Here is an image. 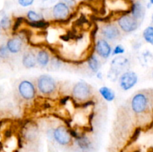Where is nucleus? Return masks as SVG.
Masks as SVG:
<instances>
[{
    "label": "nucleus",
    "mask_w": 153,
    "mask_h": 152,
    "mask_svg": "<svg viewBox=\"0 0 153 152\" xmlns=\"http://www.w3.org/2000/svg\"><path fill=\"white\" fill-rule=\"evenodd\" d=\"M149 104L148 97L144 93H137L134 95L131 100V109L135 113L140 114L146 110Z\"/></svg>",
    "instance_id": "obj_3"
},
{
    "label": "nucleus",
    "mask_w": 153,
    "mask_h": 152,
    "mask_svg": "<svg viewBox=\"0 0 153 152\" xmlns=\"http://www.w3.org/2000/svg\"><path fill=\"white\" fill-rule=\"evenodd\" d=\"M125 52V48L122 46V45H117L115 46L113 52H112V55H122Z\"/></svg>",
    "instance_id": "obj_24"
},
{
    "label": "nucleus",
    "mask_w": 153,
    "mask_h": 152,
    "mask_svg": "<svg viewBox=\"0 0 153 152\" xmlns=\"http://www.w3.org/2000/svg\"><path fill=\"white\" fill-rule=\"evenodd\" d=\"M18 91L23 99L31 100L34 98L36 95L35 87L34 84L29 80H22L18 86Z\"/></svg>",
    "instance_id": "obj_7"
},
{
    "label": "nucleus",
    "mask_w": 153,
    "mask_h": 152,
    "mask_svg": "<svg viewBox=\"0 0 153 152\" xmlns=\"http://www.w3.org/2000/svg\"><path fill=\"white\" fill-rule=\"evenodd\" d=\"M0 26L2 30H7L11 26V21L7 16H4L0 20Z\"/></svg>",
    "instance_id": "obj_21"
},
{
    "label": "nucleus",
    "mask_w": 153,
    "mask_h": 152,
    "mask_svg": "<svg viewBox=\"0 0 153 152\" xmlns=\"http://www.w3.org/2000/svg\"><path fill=\"white\" fill-rule=\"evenodd\" d=\"M143 37L146 43L153 46V26H148L143 31Z\"/></svg>",
    "instance_id": "obj_19"
},
{
    "label": "nucleus",
    "mask_w": 153,
    "mask_h": 152,
    "mask_svg": "<svg viewBox=\"0 0 153 152\" xmlns=\"http://www.w3.org/2000/svg\"><path fill=\"white\" fill-rule=\"evenodd\" d=\"M72 93L73 97L77 100L85 101L88 99L91 95V86L86 82H78L73 86Z\"/></svg>",
    "instance_id": "obj_5"
},
{
    "label": "nucleus",
    "mask_w": 153,
    "mask_h": 152,
    "mask_svg": "<svg viewBox=\"0 0 153 152\" xmlns=\"http://www.w3.org/2000/svg\"><path fill=\"white\" fill-rule=\"evenodd\" d=\"M138 76L134 72L128 71L124 72L120 77V86L124 91L129 90L137 83Z\"/></svg>",
    "instance_id": "obj_6"
},
{
    "label": "nucleus",
    "mask_w": 153,
    "mask_h": 152,
    "mask_svg": "<svg viewBox=\"0 0 153 152\" xmlns=\"http://www.w3.org/2000/svg\"><path fill=\"white\" fill-rule=\"evenodd\" d=\"M100 95L107 101H112L115 98V93L112 89L107 86H102L99 89Z\"/></svg>",
    "instance_id": "obj_16"
},
{
    "label": "nucleus",
    "mask_w": 153,
    "mask_h": 152,
    "mask_svg": "<svg viewBox=\"0 0 153 152\" xmlns=\"http://www.w3.org/2000/svg\"><path fill=\"white\" fill-rule=\"evenodd\" d=\"M64 3L67 4L69 7H73V6L76 5V0H63Z\"/></svg>",
    "instance_id": "obj_27"
},
{
    "label": "nucleus",
    "mask_w": 153,
    "mask_h": 152,
    "mask_svg": "<svg viewBox=\"0 0 153 152\" xmlns=\"http://www.w3.org/2000/svg\"><path fill=\"white\" fill-rule=\"evenodd\" d=\"M117 24L120 29L124 32H133L139 27V22L131 15H123L118 19Z\"/></svg>",
    "instance_id": "obj_2"
},
{
    "label": "nucleus",
    "mask_w": 153,
    "mask_h": 152,
    "mask_svg": "<svg viewBox=\"0 0 153 152\" xmlns=\"http://www.w3.org/2000/svg\"><path fill=\"white\" fill-rule=\"evenodd\" d=\"M22 40L19 37H14L10 38L7 43V48L8 49L10 53L16 54L21 51L22 48Z\"/></svg>",
    "instance_id": "obj_12"
},
{
    "label": "nucleus",
    "mask_w": 153,
    "mask_h": 152,
    "mask_svg": "<svg viewBox=\"0 0 153 152\" xmlns=\"http://www.w3.org/2000/svg\"><path fill=\"white\" fill-rule=\"evenodd\" d=\"M53 137L61 145H69L72 142V136L64 126H59L54 131Z\"/></svg>",
    "instance_id": "obj_8"
},
{
    "label": "nucleus",
    "mask_w": 153,
    "mask_h": 152,
    "mask_svg": "<svg viewBox=\"0 0 153 152\" xmlns=\"http://www.w3.org/2000/svg\"><path fill=\"white\" fill-rule=\"evenodd\" d=\"M34 0H18V3L22 7H28L34 3Z\"/></svg>",
    "instance_id": "obj_25"
},
{
    "label": "nucleus",
    "mask_w": 153,
    "mask_h": 152,
    "mask_svg": "<svg viewBox=\"0 0 153 152\" xmlns=\"http://www.w3.org/2000/svg\"><path fill=\"white\" fill-rule=\"evenodd\" d=\"M76 143L82 150H88L91 147V141L89 139L85 136H82V137H79V138L76 139Z\"/></svg>",
    "instance_id": "obj_18"
},
{
    "label": "nucleus",
    "mask_w": 153,
    "mask_h": 152,
    "mask_svg": "<svg viewBox=\"0 0 153 152\" xmlns=\"http://www.w3.org/2000/svg\"><path fill=\"white\" fill-rule=\"evenodd\" d=\"M26 22L28 25L36 28H45L47 26H49V22H46V21H44L43 19H41V20H39V21H36V22H31V21H28V22Z\"/></svg>",
    "instance_id": "obj_20"
},
{
    "label": "nucleus",
    "mask_w": 153,
    "mask_h": 152,
    "mask_svg": "<svg viewBox=\"0 0 153 152\" xmlns=\"http://www.w3.org/2000/svg\"><path fill=\"white\" fill-rule=\"evenodd\" d=\"M152 6V4H151L150 2H149L147 4V8H150V7Z\"/></svg>",
    "instance_id": "obj_30"
},
{
    "label": "nucleus",
    "mask_w": 153,
    "mask_h": 152,
    "mask_svg": "<svg viewBox=\"0 0 153 152\" xmlns=\"http://www.w3.org/2000/svg\"><path fill=\"white\" fill-rule=\"evenodd\" d=\"M128 61L123 57H117L114 58L111 61V66L110 71H109L108 76L109 78L111 80H116L117 79L120 72L123 70V69L127 65Z\"/></svg>",
    "instance_id": "obj_4"
},
{
    "label": "nucleus",
    "mask_w": 153,
    "mask_h": 152,
    "mask_svg": "<svg viewBox=\"0 0 153 152\" xmlns=\"http://www.w3.org/2000/svg\"><path fill=\"white\" fill-rule=\"evenodd\" d=\"M37 62L40 67H46L49 64V55L44 50L39 51L37 54Z\"/></svg>",
    "instance_id": "obj_15"
},
{
    "label": "nucleus",
    "mask_w": 153,
    "mask_h": 152,
    "mask_svg": "<svg viewBox=\"0 0 153 152\" xmlns=\"http://www.w3.org/2000/svg\"><path fill=\"white\" fill-rule=\"evenodd\" d=\"M27 18L28 19V20L31 21V22H36V21H39L43 19L42 16H40L39 13H36L34 10H28V13H27Z\"/></svg>",
    "instance_id": "obj_22"
},
{
    "label": "nucleus",
    "mask_w": 153,
    "mask_h": 152,
    "mask_svg": "<svg viewBox=\"0 0 153 152\" xmlns=\"http://www.w3.org/2000/svg\"><path fill=\"white\" fill-rule=\"evenodd\" d=\"M101 34L105 40H115L120 36V31L116 25L108 23L102 27Z\"/></svg>",
    "instance_id": "obj_9"
},
{
    "label": "nucleus",
    "mask_w": 153,
    "mask_h": 152,
    "mask_svg": "<svg viewBox=\"0 0 153 152\" xmlns=\"http://www.w3.org/2000/svg\"><path fill=\"white\" fill-rule=\"evenodd\" d=\"M9 52L7 46H1L0 48V58L1 59H6L8 57Z\"/></svg>",
    "instance_id": "obj_23"
},
{
    "label": "nucleus",
    "mask_w": 153,
    "mask_h": 152,
    "mask_svg": "<svg viewBox=\"0 0 153 152\" xmlns=\"http://www.w3.org/2000/svg\"><path fill=\"white\" fill-rule=\"evenodd\" d=\"M131 16H134L137 20L142 19L143 16H144L145 13L144 7H143V4L140 1H136L131 6Z\"/></svg>",
    "instance_id": "obj_14"
},
{
    "label": "nucleus",
    "mask_w": 153,
    "mask_h": 152,
    "mask_svg": "<svg viewBox=\"0 0 153 152\" xmlns=\"http://www.w3.org/2000/svg\"><path fill=\"white\" fill-rule=\"evenodd\" d=\"M97 77L98 79H102V73L101 72L99 71L97 73Z\"/></svg>",
    "instance_id": "obj_29"
},
{
    "label": "nucleus",
    "mask_w": 153,
    "mask_h": 152,
    "mask_svg": "<svg viewBox=\"0 0 153 152\" xmlns=\"http://www.w3.org/2000/svg\"><path fill=\"white\" fill-rule=\"evenodd\" d=\"M88 67L90 68V69L94 73H97L99 72L100 69V63L99 59L97 58V57L96 55H92V56L90 57V58L88 59Z\"/></svg>",
    "instance_id": "obj_17"
},
{
    "label": "nucleus",
    "mask_w": 153,
    "mask_h": 152,
    "mask_svg": "<svg viewBox=\"0 0 153 152\" xmlns=\"http://www.w3.org/2000/svg\"><path fill=\"white\" fill-rule=\"evenodd\" d=\"M37 88L40 93L51 95L56 89V83L53 77L48 75H42L37 78Z\"/></svg>",
    "instance_id": "obj_1"
},
{
    "label": "nucleus",
    "mask_w": 153,
    "mask_h": 152,
    "mask_svg": "<svg viewBox=\"0 0 153 152\" xmlns=\"http://www.w3.org/2000/svg\"><path fill=\"white\" fill-rule=\"evenodd\" d=\"M69 98H69L68 96L64 97V98H62V99L61 100V104H65V103H67V100H68Z\"/></svg>",
    "instance_id": "obj_28"
},
{
    "label": "nucleus",
    "mask_w": 153,
    "mask_h": 152,
    "mask_svg": "<svg viewBox=\"0 0 153 152\" xmlns=\"http://www.w3.org/2000/svg\"><path fill=\"white\" fill-rule=\"evenodd\" d=\"M96 52L101 58L107 59L112 55V49L110 44L105 39H100L96 43Z\"/></svg>",
    "instance_id": "obj_11"
},
{
    "label": "nucleus",
    "mask_w": 153,
    "mask_h": 152,
    "mask_svg": "<svg viewBox=\"0 0 153 152\" xmlns=\"http://www.w3.org/2000/svg\"><path fill=\"white\" fill-rule=\"evenodd\" d=\"M22 63L25 68H34L37 63V56L32 52H26L22 56Z\"/></svg>",
    "instance_id": "obj_13"
},
{
    "label": "nucleus",
    "mask_w": 153,
    "mask_h": 152,
    "mask_svg": "<svg viewBox=\"0 0 153 152\" xmlns=\"http://www.w3.org/2000/svg\"><path fill=\"white\" fill-rule=\"evenodd\" d=\"M152 22H153V13H152Z\"/></svg>",
    "instance_id": "obj_32"
},
{
    "label": "nucleus",
    "mask_w": 153,
    "mask_h": 152,
    "mask_svg": "<svg viewBox=\"0 0 153 152\" xmlns=\"http://www.w3.org/2000/svg\"><path fill=\"white\" fill-rule=\"evenodd\" d=\"M152 77H153V71H152Z\"/></svg>",
    "instance_id": "obj_34"
},
{
    "label": "nucleus",
    "mask_w": 153,
    "mask_h": 152,
    "mask_svg": "<svg viewBox=\"0 0 153 152\" xmlns=\"http://www.w3.org/2000/svg\"><path fill=\"white\" fill-rule=\"evenodd\" d=\"M22 21H25V19H24L23 17L16 18V21H15V22H14V25H13V31H15L17 30V28H19V25H20V24L22 22Z\"/></svg>",
    "instance_id": "obj_26"
},
{
    "label": "nucleus",
    "mask_w": 153,
    "mask_h": 152,
    "mask_svg": "<svg viewBox=\"0 0 153 152\" xmlns=\"http://www.w3.org/2000/svg\"><path fill=\"white\" fill-rule=\"evenodd\" d=\"M152 101H153V94H152Z\"/></svg>",
    "instance_id": "obj_33"
},
{
    "label": "nucleus",
    "mask_w": 153,
    "mask_h": 152,
    "mask_svg": "<svg viewBox=\"0 0 153 152\" xmlns=\"http://www.w3.org/2000/svg\"><path fill=\"white\" fill-rule=\"evenodd\" d=\"M70 14V7L64 1H60L55 4L52 8V15L55 19L63 20Z\"/></svg>",
    "instance_id": "obj_10"
},
{
    "label": "nucleus",
    "mask_w": 153,
    "mask_h": 152,
    "mask_svg": "<svg viewBox=\"0 0 153 152\" xmlns=\"http://www.w3.org/2000/svg\"><path fill=\"white\" fill-rule=\"evenodd\" d=\"M149 2L151 3V4H153V0H149Z\"/></svg>",
    "instance_id": "obj_31"
}]
</instances>
